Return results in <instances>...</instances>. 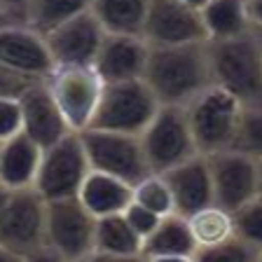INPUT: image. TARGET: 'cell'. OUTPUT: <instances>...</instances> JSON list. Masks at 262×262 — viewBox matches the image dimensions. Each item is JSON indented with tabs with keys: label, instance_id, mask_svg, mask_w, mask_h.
Segmentation results:
<instances>
[{
	"label": "cell",
	"instance_id": "cell-1",
	"mask_svg": "<svg viewBox=\"0 0 262 262\" xmlns=\"http://www.w3.org/2000/svg\"><path fill=\"white\" fill-rule=\"evenodd\" d=\"M143 80L162 105H187L196 94L213 84L206 40L150 47Z\"/></svg>",
	"mask_w": 262,
	"mask_h": 262
},
{
	"label": "cell",
	"instance_id": "cell-2",
	"mask_svg": "<svg viewBox=\"0 0 262 262\" xmlns=\"http://www.w3.org/2000/svg\"><path fill=\"white\" fill-rule=\"evenodd\" d=\"M213 84L244 108L262 105V33L257 28L227 40H206Z\"/></svg>",
	"mask_w": 262,
	"mask_h": 262
},
{
	"label": "cell",
	"instance_id": "cell-3",
	"mask_svg": "<svg viewBox=\"0 0 262 262\" xmlns=\"http://www.w3.org/2000/svg\"><path fill=\"white\" fill-rule=\"evenodd\" d=\"M192 141L199 155L232 147L244 105L218 84H208L187 105H183Z\"/></svg>",
	"mask_w": 262,
	"mask_h": 262
},
{
	"label": "cell",
	"instance_id": "cell-4",
	"mask_svg": "<svg viewBox=\"0 0 262 262\" xmlns=\"http://www.w3.org/2000/svg\"><path fill=\"white\" fill-rule=\"evenodd\" d=\"M157 108L159 101L143 77L124 82H103V92L89 126L138 136L147 126V122L152 120Z\"/></svg>",
	"mask_w": 262,
	"mask_h": 262
},
{
	"label": "cell",
	"instance_id": "cell-5",
	"mask_svg": "<svg viewBox=\"0 0 262 262\" xmlns=\"http://www.w3.org/2000/svg\"><path fill=\"white\" fill-rule=\"evenodd\" d=\"M138 141L147 169L152 173H164L176 164L190 159L192 155H199L187 126L185 110L180 105L159 103L152 120L138 134Z\"/></svg>",
	"mask_w": 262,
	"mask_h": 262
},
{
	"label": "cell",
	"instance_id": "cell-6",
	"mask_svg": "<svg viewBox=\"0 0 262 262\" xmlns=\"http://www.w3.org/2000/svg\"><path fill=\"white\" fill-rule=\"evenodd\" d=\"M49 94L59 105L71 131H84L92 124L94 110L103 92V80L94 66H54L45 75Z\"/></svg>",
	"mask_w": 262,
	"mask_h": 262
},
{
	"label": "cell",
	"instance_id": "cell-7",
	"mask_svg": "<svg viewBox=\"0 0 262 262\" xmlns=\"http://www.w3.org/2000/svg\"><path fill=\"white\" fill-rule=\"evenodd\" d=\"M89 159L84 155L80 134L68 131L63 138L45 147L40 155V166L33 187L45 202L75 196L84 176L89 173Z\"/></svg>",
	"mask_w": 262,
	"mask_h": 262
},
{
	"label": "cell",
	"instance_id": "cell-8",
	"mask_svg": "<svg viewBox=\"0 0 262 262\" xmlns=\"http://www.w3.org/2000/svg\"><path fill=\"white\" fill-rule=\"evenodd\" d=\"M80 141L92 169L117 176L131 185L150 173L138 136L89 126V129L80 131Z\"/></svg>",
	"mask_w": 262,
	"mask_h": 262
},
{
	"label": "cell",
	"instance_id": "cell-9",
	"mask_svg": "<svg viewBox=\"0 0 262 262\" xmlns=\"http://www.w3.org/2000/svg\"><path fill=\"white\" fill-rule=\"evenodd\" d=\"M96 218L82 206L77 196L47 202L45 211V244L59 251L68 262L94 251Z\"/></svg>",
	"mask_w": 262,
	"mask_h": 262
},
{
	"label": "cell",
	"instance_id": "cell-10",
	"mask_svg": "<svg viewBox=\"0 0 262 262\" xmlns=\"http://www.w3.org/2000/svg\"><path fill=\"white\" fill-rule=\"evenodd\" d=\"M213 185V204L229 213L257 194V159L234 147L206 155Z\"/></svg>",
	"mask_w": 262,
	"mask_h": 262
},
{
	"label": "cell",
	"instance_id": "cell-11",
	"mask_svg": "<svg viewBox=\"0 0 262 262\" xmlns=\"http://www.w3.org/2000/svg\"><path fill=\"white\" fill-rule=\"evenodd\" d=\"M45 211L47 202L35 187L12 190L0 215V244L21 255L45 244Z\"/></svg>",
	"mask_w": 262,
	"mask_h": 262
},
{
	"label": "cell",
	"instance_id": "cell-12",
	"mask_svg": "<svg viewBox=\"0 0 262 262\" xmlns=\"http://www.w3.org/2000/svg\"><path fill=\"white\" fill-rule=\"evenodd\" d=\"M141 35L150 47H171L206 40L199 10L180 0H147Z\"/></svg>",
	"mask_w": 262,
	"mask_h": 262
},
{
	"label": "cell",
	"instance_id": "cell-13",
	"mask_svg": "<svg viewBox=\"0 0 262 262\" xmlns=\"http://www.w3.org/2000/svg\"><path fill=\"white\" fill-rule=\"evenodd\" d=\"M103 38L105 31L89 10L45 33V42L54 66H92Z\"/></svg>",
	"mask_w": 262,
	"mask_h": 262
},
{
	"label": "cell",
	"instance_id": "cell-14",
	"mask_svg": "<svg viewBox=\"0 0 262 262\" xmlns=\"http://www.w3.org/2000/svg\"><path fill=\"white\" fill-rule=\"evenodd\" d=\"M0 63L38 80L54 68L45 35L21 21L0 26Z\"/></svg>",
	"mask_w": 262,
	"mask_h": 262
},
{
	"label": "cell",
	"instance_id": "cell-15",
	"mask_svg": "<svg viewBox=\"0 0 262 262\" xmlns=\"http://www.w3.org/2000/svg\"><path fill=\"white\" fill-rule=\"evenodd\" d=\"M147 52H150V45L145 42L143 35L105 33L92 66L103 82L138 80L145 73Z\"/></svg>",
	"mask_w": 262,
	"mask_h": 262
},
{
	"label": "cell",
	"instance_id": "cell-16",
	"mask_svg": "<svg viewBox=\"0 0 262 262\" xmlns=\"http://www.w3.org/2000/svg\"><path fill=\"white\" fill-rule=\"evenodd\" d=\"M19 108H21V131L42 150L71 131L45 80H38L19 96Z\"/></svg>",
	"mask_w": 262,
	"mask_h": 262
},
{
	"label": "cell",
	"instance_id": "cell-17",
	"mask_svg": "<svg viewBox=\"0 0 262 262\" xmlns=\"http://www.w3.org/2000/svg\"><path fill=\"white\" fill-rule=\"evenodd\" d=\"M162 176L171 190L173 213H178L183 218L213 204V185L206 155H192L190 159L171 166Z\"/></svg>",
	"mask_w": 262,
	"mask_h": 262
},
{
	"label": "cell",
	"instance_id": "cell-18",
	"mask_svg": "<svg viewBox=\"0 0 262 262\" xmlns=\"http://www.w3.org/2000/svg\"><path fill=\"white\" fill-rule=\"evenodd\" d=\"M42 147L24 131L0 141V183L7 190L33 187Z\"/></svg>",
	"mask_w": 262,
	"mask_h": 262
},
{
	"label": "cell",
	"instance_id": "cell-19",
	"mask_svg": "<svg viewBox=\"0 0 262 262\" xmlns=\"http://www.w3.org/2000/svg\"><path fill=\"white\" fill-rule=\"evenodd\" d=\"M131 190H134V185L126 183V180L103 173V171L89 169V173L84 176L75 196L94 218H103V215L122 213L129 206Z\"/></svg>",
	"mask_w": 262,
	"mask_h": 262
},
{
	"label": "cell",
	"instance_id": "cell-20",
	"mask_svg": "<svg viewBox=\"0 0 262 262\" xmlns=\"http://www.w3.org/2000/svg\"><path fill=\"white\" fill-rule=\"evenodd\" d=\"M199 19L206 40H227L253 31L246 0H208L199 7Z\"/></svg>",
	"mask_w": 262,
	"mask_h": 262
},
{
	"label": "cell",
	"instance_id": "cell-21",
	"mask_svg": "<svg viewBox=\"0 0 262 262\" xmlns=\"http://www.w3.org/2000/svg\"><path fill=\"white\" fill-rule=\"evenodd\" d=\"M196 251L194 241H192L187 220L178 213L162 215L157 227L143 239L141 253L145 257L152 255H192Z\"/></svg>",
	"mask_w": 262,
	"mask_h": 262
},
{
	"label": "cell",
	"instance_id": "cell-22",
	"mask_svg": "<svg viewBox=\"0 0 262 262\" xmlns=\"http://www.w3.org/2000/svg\"><path fill=\"white\" fill-rule=\"evenodd\" d=\"M147 0H92L89 12L105 33L141 35Z\"/></svg>",
	"mask_w": 262,
	"mask_h": 262
},
{
	"label": "cell",
	"instance_id": "cell-23",
	"mask_svg": "<svg viewBox=\"0 0 262 262\" xmlns=\"http://www.w3.org/2000/svg\"><path fill=\"white\" fill-rule=\"evenodd\" d=\"M141 236L129 227L124 213H113L96 218L94 229V251L115 253V255H136L141 253Z\"/></svg>",
	"mask_w": 262,
	"mask_h": 262
},
{
	"label": "cell",
	"instance_id": "cell-24",
	"mask_svg": "<svg viewBox=\"0 0 262 262\" xmlns=\"http://www.w3.org/2000/svg\"><path fill=\"white\" fill-rule=\"evenodd\" d=\"M185 220L196 248H206V246L220 244V241L234 236L232 213L227 208L218 206V204H208V206L190 213Z\"/></svg>",
	"mask_w": 262,
	"mask_h": 262
},
{
	"label": "cell",
	"instance_id": "cell-25",
	"mask_svg": "<svg viewBox=\"0 0 262 262\" xmlns=\"http://www.w3.org/2000/svg\"><path fill=\"white\" fill-rule=\"evenodd\" d=\"M92 0H31L24 14V24L38 33H49L59 24L89 10Z\"/></svg>",
	"mask_w": 262,
	"mask_h": 262
},
{
	"label": "cell",
	"instance_id": "cell-26",
	"mask_svg": "<svg viewBox=\"0 0 262 262\" xmlns=\"http://www.w3.org/2000/svg\"><path fill=\"white\" fill-rule=\"evenodd\" d=\"M131 202H136L138 206L152 211L159 218L173 213V199H171L169 185H166V180H164L162 173H152V171L134 183Z\"/></svg>",
	"mask_w": 262,
	"mask_h": 262
},
{
	"label": "cell",
	"instance_id": "cell-27",
	"mask_svg": "<svg viewBox=\"0 0 262 262\" xmlns=\"http://www.w3.org/2000/svg\"><path fill=\"white\" fill-rule=\"evenodd\" d=\"M232 227L236 239L262 251V194H255L232 211Z\"/></svg>",
	"mask_w": 262,
	"mask_h": 262
},
{
	"label": "cell",
	"instance_id": "cell-28",
	"mask_svg": "<svg viewBox=\"0 0 262 262\" xmlns=\"http://www.w3.org/2000/svg\"><path fill=\"white\" fill-rule=\"evenodd\" d=\"M232 147L253 159H262V105L241 110Z\"/></svg>",
	"mask_w": 262,
	"mask_h": 262
},
{
	"label": "cell",
	"instance_id": "cell-29",
	"mask_svg": "<svg viewBox=\"0 0 262 262\" xmlns=\"http://www.w3.org/2000/svg\"><path fill=\"white\" fill-rule=\"evenodd\" d=\"M192 257L194 262H257V251L236 236H229L220 244L196 248Z\"/></svg>",
	"mask_w": 262,
	"mask_h": 262
},
{
	"label": "cell",
	"instance_id": "cell-30",
	"mask_svg": "<svg viewBox=\"0 0 262 262\" xmlns=\"http://www.w3.org/2000/svg\"><path fill=\"white\" fill-rule=\"evenodd\" d=\"M35 82H38V77H28V75H24V73L14 71V68H7V66L0 63V96L19 98L31 84H35Z\"/></svg>",
	"mask_w": 262,
	"mask_h": 262
},
{
	"label": "cell",
	"instance_id": "cell-31",
	"mask_svg": "<svg viewBox=\"0 0 262 262\" xmlns=\"http://www.w3.org/2000/svg\"><path fill=\"white\" fill-rule=\"evenodd\" d=\"M21 131V108L19 98L0 96V141Z\"/></svg>",
	"mask_w": 262,
	"mask_h": 262
},
{
	"label": "cell",
	"instance_id": "cell-32",
	"mask_svg": "<svg viewBox=\"0 0 262 262\" xmlns=\"http://www.w3.org/2000/svg\"><path fill=\"white\" fill-rule=\"evenodd\" d=\"M122 213H124V218H126V223H129V227L134 229L138 236H141V241L145 239V236L150 234V232L157 227V223H159V215H155L152 211H147V208L138 206L136 202H131Z\"/></svg>",
	"mask_w": 262,
	"mask_h": 262
},
{
	"label": "cell",
	"instance_id": "cell-33",
	"mask_svg": "<svg viewBox=\"0 0 262 262\" xmlns=\"http://www.w3.org/2000/svg\"><path fill=\"white\" fill-rule=\"evenodd\" d=\"M75 262H147L143 253L136 255H115V253H103V251H89L87 255H82Z\"/></svg>",
	"mask_w": 262,
	"mask_h": 262
},
{
	"label": "cell",
	"instance_id": "cell-34",
	"mask_svg": "<svg viewBox=\"0 0 262 262\" xmlns=\"http://www.w3.org/2000/svg\"><path fill=\"white\" fill-rule=\"evenodd\" d=\"M24 262H68L59 251H54L52 246L40 244L33 251L24 253Z\"/></svg>",
	"mask_w": 262,
	"mask_h": 262
},
{
	"label": "cell",
	"instance_id": "cell-35",
	"mask_svg": "<svg viewBox=\"0 0 262 262\" xmlns=\"http://www.w3.org/2000/svg\"><path fill=\"white\" fill-rule=\"evenodd\" d=\"M31 0H0V10L10 16L12 21H21L24 24V14Z\"/></svg>",
	"mask_w": 262,
	"mask_h": 262
},
{
	"label": "cell",
	"instance_id": "cell-36",
	"mask_svg": "<svg viewBox=\"0 0 262 262\" xmlns=\"http://www.w3.org/2000/svg\"><path fill=\"white\" fill-rule=\"evenodd\" d=\"M248 3V14H251V21L257 31H262V0H246Z\"/></svg>",
	"mask_w": 262,
	"mask_h": 262
},
{
	"label": "cell",
	"instance_id": "cell-37",
	"mask_svg": "<svg viewBox=\"0 0 262 262\" xmlns=\"http://www.w3.org/2000/svg\"><path fill=\"white\" fill-rule=\"evenodd\" d=\"M0 262H24V255L0 244Z\"/></svg>",
	"mask_w": 262,
	"mask_h": 262
},
{
	"label": "cell",
	"instance_id": "cell-38",
	"mask_svg": "<svg viewBox=\"0 0 262 262\" xmlns=\"http://www.w3.org/2000/svg\"><path fill=\"white\" fill-rule=\"evenodd\" d=\"M147 262H194L192 255H152Z\"/></svg>",
	"mask_w": 262,
	"mask_h": 262
},
{
	"label": "cell",
	"instance_id": "cell-39",
	"mask_svg": "<svg viewBox=\"0 0 262 262\" xmlns=\"http://www.w3.org/2000/svg\"><path fill=\"white\" fill-rule=\"evenodd\" d=\"M10 192L12 190H7L3 183H0V215H3V211H5V206H7V199H10Z\"/></svg>",
	"mask_w": 262,
	"mask_h": 262
},
{
	"label": "cell",
	"instance_id": "cell-40",
	"mask_svg": "<svg viewBox=\"0 0 262 262\" xmlns=\"http://www.w3.org/2000/svg\"><path fill=\"white\" fill-rule=\"evenodd\" d=\"M257 194H262V159H257Z\"/></svg>",
	"mask_w": 262,
	"mask_h": 262
},
{
	"label": "cell",
	"instance_id": "cell-41",
	"mask_svg": "<svg viewBox=\"0 0 262 262\" xmlns=\"http://www.w3.org/2000/svg\"><path fill=\"white\" fill-rule=\"evenodd\" d=\"M180 3H185V5H190V7H194V10H199L202 5H206L208 0H180Z\"/></svg>",
	"mask_w": 262,
	"mask_h": 262
},
{
	"label": "cell",
	"instance_id": "cell-42",
	"mask_svg": "<svg viewBox=\"0 0 262 262\" xmlns=\"http://www.w3.org/2000/svg\"><path fill=\"white\" fill-rule=\"evenodd\" d=\"M10 21H12L10 16H7V14H5V12L0 10V26H3V24H10Z\"/></svg>",
	"mask_w": 262,
	"mask_h": 262
},
{
	"label": "cell",
	"instance_id": "cell-43",
	"mask_svg": "<svg viewBox=\"0 0 262 262\" xmlns=\"http://www.w3.org/2000/svg\"><path fill=\"white\" fill-rule=\"evenodd\" d=\"M257 262H262V251H257Z\"/></svg>",
	"mask_w": 262,
	"mask_h": 262
},
{
	"label": "cell",
	"instance_id": "cell-44",
	"mask_svg": "<svg viewBox=\"0 0 262 262\" xmlns=\"http://www.w3.org/2000/svg\"><path fill=\"white\" fill-rule=\"evenodd\" d=\"M260 33H262V31H260Z\"/></svg>",
	"mask_w": 262,
	"mask_h": 262
}]
</instances>
